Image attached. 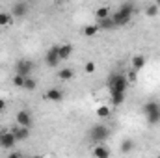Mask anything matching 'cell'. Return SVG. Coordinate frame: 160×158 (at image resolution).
Segmentation results:
<instances>
[{
  "mask_svg": "<svg viewBox=\"0 0 160 158\" xmlns=\"http://www.w3.org/2000/svg\"><path fill=\"white\" fill-rule=\"evenodd\" d=\"M132 13H134V6L132 4H125L118 11H112V21H114L116 28L127 26L130 22V19H132Z\"/></svg>",
  "mask_w": 160,
  "mask_h": 158,
  "instance_id": "obj_1",
  "label": "cell"
},
{
  "mask_svg": "<svg viewBox=\"0 0 160 158\" xmlns=\"http://www.w3.org/2000/svg\"><path fill=\"white\" fill-rule=\"evenodd\" d=\"M142 116L149 125H158L160 123V102L157 101H149L142 106Z\"/></svg>",
  "mask_w": 160,
  "mask_h": 158,
  "instance_id": "obj_2",
  "label": "cell"
},
{
  "mask_svg": "<svg viewBox=\"0 0 160 158\" xmlns=\"http://www.w3.org/2000/svg\"><path fill=\"white\" fill-rule=\"evenodd\" d=\"M127 86H128V82H127L123 73H114L108 78V89H110V93H127Z\"/></svg>",
  "mask_w": 160,
  "mask_h": 158,
  "instance_id": "obj_3",
  "label": "cell"
},
{
  "mask_svg": "<svg viewBox=\"0 0 160 158\" xmlns=\"http://www.w3.org/2000/svg\"><path fill=\"white\" fill-rule=\"evenodd\" d=\"M108 136H110V128H108L106 125H95V126H91V130H89V138H91L95 143L106 141Z\"/></svg>",
  "mask_w": 160,
  "mask_h": 158,
  "instance_id": "obj_4",
  "label": "cell"
},
{
  "mask_svg": "<svg viewBox=\"0 0 160 158\" xmlns=\"http://www.w3.org/2000/svg\"><path fill=\"white\" fill-rule=\"evenodd\" d=\"M17 143L19 141H17V138L11 130H2L0 132V147L2 149H13Z\"/></svg>",
  "mask_w": 160,
  "mask_h": 158,
  "instance_id": "obj_5",
  "label": "cell"
},
{
  "mask_svg": "<svg viewBox=\"0 0 160 158\" xmlns=\"http://www.w3.org/2000/svg\"><path fill=\"white\" fill-rule=\"evenodd\" d=\"M45 62H47V65L52 67V69H56V67L62 63L60 54H58V45H54V47H50V48L47 50V54H45Z\"/></svg>",
  "mask_w": 160,
  "mask_h": 158,
  "instance_id": "obj_6",
  "label": "cell"
},
{
  "mask_svg": "<svg viewBox=\"0 0 160 158\" xmlns=\"http://www.w3.org/2000/svg\"><path fill=\"white\" fill-rule=\"evenodd\" d=\"M32 71H34V63H32L30 60H21V62H17V65H15V73L22 75V77H30Z\"/></svg>",
  "mask_w": 160,
  "mask_h": 158,
  "instance_id": "obj_7",
  "label": "cell"
},
{
  "mask_svg": "<svg viewBox=\"0 0 160 158\" xmlns=\"http://www.w3.org/2000/svg\"><path fill=\"white\" fill-rule=\"evenodd\" d=\"M45 99L50 101V102H62V101L65 99V93H63L60 87H50V89H47Z\"/></svg>",
  "mask_w": 160,
  "mask_h": 158,
  "instance_id": "obj_8",
  "label": "cell"
},
{
  "mask_svg": "<svg viewBox=\"0 0 160 158\" xmlns=\"http://www.w3.org/2000/svg\"><path fill=\"white\" fill-rule=\"evenodd\" d=\"M9 130L15 134L17 141H26V140L30 138V126H21V125H15V126H11Z\"/></svg>",
  "mask_w": 160,
  "mask_h": 158,
  "instance_id": "obj_9",
  "label": "cell"
},
{
  "mask_svg": "<svg viewBox=\"0 0 160 158\" xmlns=\"http://www.w3.org/2000/svg\"><path fill=\"white\" fill-rule=\"evenodd\" d=\"M15 123L21 126H32V114L28 110H19L15 116Z\"/></svg>",
  "mask_w": 160,
  "mask_h": 158,
  "instance_id": "obj_10",
  "label": "cell"
},
{
  "mask_svg": "<svg viewBox=\"0 0 160 158\" xmlns=\"http://www.w3.org/2000/svg\"><path fill=\"white\" fill-rule=\"evenodd\" d=\"M145 63H147L145 56H143V54H136V56H132V60H130V69H134V71L140 73V71L145 67Z\"/></svg>",
  "mask_w": 160,
  "mask_h": 158,
  "instance_id": "obj_11",
  "label": "cell"
},
{
  "mask_svg": "<svg viewBox=\"0 0 160 158\" xmlns=\"http://www.w3.org/2000/svg\"><path fill=\"white\" fill-rule=\"evenodd\" d=\"M58 54H60V60H62V62L69 60V58H71V54H73V45H71V43L58 45Z\"/></svg>",
  "mask_w": 160,
  "mask_h": 158,
  "instance_id": "obj_12",
  "label": "cell"
},
{
  "mask_svg": "<svg viewBox=\"0 0 160 158\" xmlns=\"http://www.w3.org/2000/svg\"><path fill=\"white\" fill-rule=\"evenodd\" d=\"M91 155L95 158H108L110 156V149H108L104 143H97V145L91 149Z\"/></svg>",
  "mask_w": 160,
  "mask_h": 158,
  "instance_id": "obj_13",
  "label": "cell"
},
{
  "mask_svg": "<svg viewBox=\"0 0 160 158\" xmlns=\"http://www.w3.org/2000/svg\"><path fill=\"white\" fill-rule=\"evenodd\" d=\"M13 17H24L26 13H28V6L24 4V2H17V4H13V7H11V11H9Z\"/></svg>",
  "mask_w": 160,
  "mask_h": 158,
  "instance_id": "obj_14",
  "label": "cell"
},
{
  "mask_svg": "<svg viewBox=\"0 0 160 158\" xmlns=\"http://www.w3.org/2000/svg\"><path fill=\"white\" fill-rule=\"evenodd\" d=\"M58 78L62 82H69V80L75 78V71L71 67H63V69H58Z\"/></svg>",
  "mask_w": 160,
  "mask_h": 158,
  "instance_id": "obj_15",
  "label": "cell"
},
{
  "mask_svg": "<svg viewBox=\"0 0 160 158\" xmlns=\"http://www.w3.org/2000/svg\"><path fill=\"white\" fill-rule=\"evenodd\" d=\"M99 24H86L84 28H82V36L84 37H95L97 34H99Z\"/></svg>",
  "mask_w": 160,
  "mask_h": 158,
  "instance_id": "obj_16",
  "label": "cell"
},
{
  "mask_svg": "<svg viewBox=\"0 0 160 158\" xmlns=\"http://www.w3.org/2000/svg\"><path fill=\"white\" fill-rule=\"evenodd\" d=\"M110 15H112L110 6H101V7H97V9H95V17H97V21L106 19V17H110Z\"/></svg>",
  "mask_w": 160,
  "mask_h": 158,
  "instance_id": "obj_17",
  "label": "cell"
},
{
  "mask_svg": "<svg viewBox=\"0 0 160 158\" xmlns=\"http://www.w3.org/2000/svg\"><path fill=\"white\" fill-rule=\"evenodd\" d=\"M110 106H106V104H101V106H97V110H95V116L99 119H108L110 117Z\"/></svg>",
  "mask_w": 160,
  "mask_h": 158,
  "instance_id": "obj_18",
  "label": "cell"
},
{
  "mask_svg": "<svg viewBox=\"0 0 160 158\" xmlns=\"http://www.w3.org/2000/svg\"><path fill=\"white\" fill-rule=\"evenodd\" d=\"M97 24H99V28H101V30H112V28H116V24H114V21H112V15H110V17H106V19L97 21Z\"/></svg>",
  "mask_w": 160,
  "mask_h": 158,
  "instance_id": "obj_19",
  "label": "cell"
},
{
  "mask_svg": "<svg viewBox=\"0 0 160 158\" xmlns=\"http://www.w3.org/2000/svg\"><path fill=\"white\" fill-rule=\"evenodd\" d=\"M13 24V15L8 11H0V26H11Z\"/></svg>",
  "mask_w": 160,
  "mask_h": 158,
  "instance_id": "obj_20",
  "label": "cell"
},
{
  "mask_svg": "<svg viewBox=\"0 0 160 158\" xmlns=\"http://www.w3.org/2000/svg\"><path fill=\"white\" fill-rule=\"evenodd\" d=\"M125 95L127 93H110V99H112V106H121L125 102Z\"/></svg>",
  "mask_w": 160,
  "mask_h": 158,
  "instance_id": "obj_21",
  "label": "cell"
},
{
  "mask_svg": "<svg viewBox=\"0 0 160 158\" xmlns=\"http://www.w3.org/2000/svg\"><path fill=\"white\" fill-rule=\"evenodd\" d=\"M125 78L128 84H136L138 82V71H134V69H128L127 73H125Z\"/></svg>",
  "mask_w": 160,
  "mask_h": 158,
  "instance_id": "obj_22",
  "label": "cell"
},
{
  "mask_svg": "<svg viewBox=\"0 0 160 158\" xmlns=\"http://www.w3.org/2000/svg\"><path fill=\"white\" fill-rule=\"evenodd\" d=\"M24 80H26V77H22V75L15 73V77L11 78V84H13L15 87H24Z\"/></svg>",
  "mask_w": 160,
  "mask_h": 158,
  "instance_id": "obj_23",
  "label": "cell"
},
{
  "mask_svg": "<svg viewBox=\"0 0 160 158\" xmlns=\"http://www.w3.org/2000/svg\"><path fill=\"white\" fill-rule=\"evenodd\" d=\"M158 11H160V7L157 6V4H151V6L145 7V15H147V17H157Z\"/></svg>",
  "mask_w": 160,
  "mask_h": 158,
  "instance_id": "obj_24",
  "label": "cell"
},
{
  "mask_svg": "<svg viewBox=\"0 0 160 158\" xmlns=\"http://www.w3.org/2000/svg\"><path fill=\"white\" fill-rule=\"evenodd\" d=\"M132 149H134V141H132V140L121 141V153H130Z\"/></svg>",
  "mask_w": 160,
  "mask_h": 158,
  "instance_id": "obj_25",
  "label": "cell"
},
{
  "mask_svg": "<svg viewBox=\"0 0 160 158\" xmlns=\"http://www.w3.org/2000/svg\"><path fill=\"white\" fill-rule=\"evenodd\" d=\"M36 86H38L36 78H32V77H26V80H24V89H28V91H34V89H36Z\"/></svg>",
  "mask_w": 160,
  "mask_h": 158,
  "instance_id": "obj_26",
  "label": "cell"
},
{
  "mask_svg": "<svg viewBox=\"0 0 160 158\" xmlns=\"http://www.w3.org/2000/svg\"><path fill=\"white\" fill-rule=\"evenodd\" d=\"M95 69H97L95 62H91V60H89V62H86V63H84V73H86V75H93V73H95Z\"/></svg>",
  "mask_w": 160,
  "mask_h": 158,
  "instance_id": "obj_27",
  "label": "cell"
},
{
  "mask_svg": "<svg viewBox=\"0 0 160 158\" xmlns=\"http://www.w3.org/2000/svg\"><path fill=\"white\" fill-rule=\"evenodd\" d=\"M6 106H8V102H6V99H0V114L6 110Z\"/></svg>",
  "mask_w": 160,
  "mask_h": 158,
  "instance_id": "obj_28",
  "label": "cell"
},
{
  "mask_svg": "<svg viewBox=\"0 0 160 158\" xmlns=\"http://www.w3.org/2000/svg\"><path fill=\"white\" fill-rule=\"evenodd\" d=\"M153 4H157V6L160 7V0H153Z\"/></svg>",
  "mask_w": 160,
  "mask_h": 158,
  "instance_id": "obj_29",
  "label": "cell"
}]
</instances>
